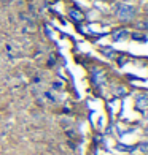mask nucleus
<instances>
[{
	"instance_id": "nucleus-7",
	"label": "nucleus",
	"mask_w": 148,
	"mask_h": 155,
	"mask_svg": "<svg viewBox=\"0 0 148 155\" xmlns=\"http://www.w3.org/2000/svg\"><path fill=\"white\" fill-rule=\"evenodd\" d=\"M140 29H143V30H148V19L143 21L142 24H140Z\"/></svg>"
},
{
	"instance_id": "nucleus-3",
	"label": "nucleus",
	"mask_w": 148,
	"mask_h": 155,
	"mask_svg": "<svg viewBox=\"0 0 148 155\" xmlns=\"http://www.w3.org/2000/svg\"><path fill=\"white\" fill-rule=\"evenodd\" d=\"M136 104L139 108H148V95H137L136 98Z\"/></svg>"
},
{
	"instance_id": "nucleus-6",
	"label": "nucleus",
	"mask_w": 148,
	"mask_h": 155,
	"mask_svg": "<svg viewBox=\"0 0 148 155\" xmlns=\"http://www.w3.org/2000/svg\"><path fill=\"white\" fill-rule=\"evenodd\" d=\"M104 54H107V57H113V51H111L110 48H107V49H104Z\"/></svg>"
},
{
	"instance_id": "nucleus-2",
	"label": "nucleus",
	"mask_w": 148,
	"mask_h": 155,
	"mask_svg": "<svg viewBox=\"0 0 148 155\" xmlns=\"http://www.w3.org/2000/svg\"><path fill=\"white\" fill-rule=\"evenodd\" d=\"M93 82L96 86H102L105 84V73L102 71L100 68H94L93 70Z\"/></svg>"
},
{
	"instance_id": "nucleus-8",
	"label": "nucleus",
	"mask_w": 148,
	"mask_h": 155,
	"mask_svg": "<svg viewBox=\"0 0 148 155\" xmlns=\"http://www.w3.org/2000/svg\"><path fill=\"white\" fill-rule=\"evenodd\" d=\"M132 38H134V40H145V37H142L140 33H134V35H132Z\"/></svg>"
},
{
	"instance_id": "nucleus-5",
	"label": "nucleus",
	"mask_w": 148,
	"mask_h": 155,
	"mask_svg": "<svg viewBox=\"0 0 148 155\" xmlns=\"http://www.w3.org/2000/svg\"><path fill=\"white\" fill-rule=\"evenodd\" d=\"M128 37V30L126 29H119V30H116L115 33H113V40L116 41V40H123V38H126Z\"/></svg>"
},
{
	"instance_id": "nucleus-9",
	"label": "nucleus",
	"mask_w": 148,
	"mask_h": 155,
	"mask_svg": "<svg viewBox=\"0 0 148 155\" xmlns=\"http://www.w3.org/2000/svg\"><path fill=\"white\" fill-rule=\"evenodd\" d=\"M140 149H142V150H145V152H148V146H146V143H143L142 146H140Z\"/></svg>"
},
{
	"instance_id": "nucleus-4",
	"label": "nucleus",
	"mask_w": 148,
	"mask_h": 155,
	"mask_svg": "<svg viewBox=\"0 0 148 155\" xmlns=\"http://www.w3.org/2000/svg\"><path fill=\"white\" fill-rule=\"evenodd\" d=\"M69 15H70V18H72L73 21H76V22H81V21H83V13L81 11H78V10H75V8H72V10H70L69 11Z\"/></svg>"
},
{
	"instance_id": "nucleus-1",
	"label": "nucleus",
	"mask_w": 148,
	"mask_h": 155,
	"mask_svg": "<svg viewBox=\"0 0 148 155\" xmlns=\"http://www.w3.org/2000/svg\"><path fill=\"white\" fill-rule=\"evenodd\" d=\"M115 15H116L118 19H121V21H131V19L136 18V8H134L132 5H129V3H118Z\"/></svg>"
}]
</instances>
